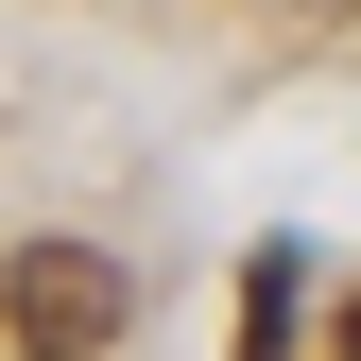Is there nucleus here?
I'll list each match as a JSON object with an SVG mask.
<instances>
[{
    "label": "nucleus",
    "instance_id": "f257e3e1",
    "mask_svg": "<svg viewBox=\"0 0 361 361\" xmlns=\"http://www.w3.org/2000/svg\"><path fill=\"white\" fill-rule=\"evenodd\" d=\"M138 327V276L104 241H0V344L18 361H104Z\"/></svg>",
    "mask_w": 361,
    "mask_h": 361
},
{
    "label": "nucleus",
    "instance_id": "f03ea898",
    "mask_svg": "<svg viewBox=\"0 0 361 361\" xmlns=\"http://www.w3.org/2000/svg\"><path fill=\"white\" fill-rule=\"evenodd\" d=\"M293 310H310V276H293V241L241 276V361H293Z\"/></svg>",
    "mask_w": 361,
    "mask_h": 361
},
{
    "label": "nucleus",
    "instance_id": "7ed1b4c3",
    "mask_svg": "<svg viewBox=\"0 0 361 361\" xmlns=\"http://www.w3.org/2000/svg\"><path fill=\"white\" fill-rule=\"evenodd\" d=\"M344 361H361V310H344Z\"/></svg>",
    "mask_w": 361,
    "mask_h": 361
}]
</instances>
